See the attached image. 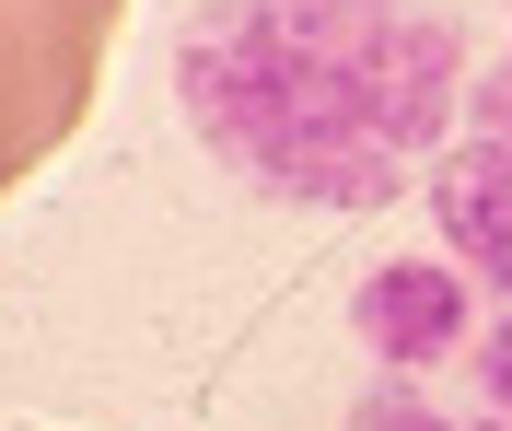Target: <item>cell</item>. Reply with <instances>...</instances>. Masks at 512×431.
<instances>
[{
    "label": "cell",
    "mask_w": 512,
    "mask_h": 431,
    "mask_svg": "<svg viewBox=\"0 0 512 431\" xmlns=\"http://www.w3.org/2000/svg\"><path fill=\"white\" fill-rule=\"evenodd\" d=\"M187 117L245 187L373 210L454 129V35L408 0H210L187 24Z\"/></svg>",
    "instance_id": "cell-1"
},
{
    "label": "cell",
    "mask_w": 512,
    "mask_h": 431,
    "mask_svg": "<svg viewBox=\"0 0 512 431\" xmlns=\"http://www.w3.org/2000/svg\"><path fill=\"white\" fill-rule=\"evenodd\" d=\"M105 35H117V0H0V199L94 105Z\"/></svg>",
    "instance_id": "cell-2"
},
{
    "label": "cell",
    "mask_w": 512,
    "mask_h": 431,
    "mask_svg": "<svg viewBox=\"0 0 512 431\" xmlns=\"http://www.w3.org/2000/svg\"><path fill=\"white\" fill-rule=\"evenodd\" d=\"M466 280H454L443 257H384L373 280L350 292V327H361V350H373L384 373H431V362H454L466 350Z\"/></svg>",
    "instance_id": "cell-3"
},
{
    "label": "cell",
    "mask_w": 512,
    "mask_h": 431,
    "mask_svg": "<svg viewBox=\"0 0 512 431\" xmlns=\"http://www.w3.org/2000/svg\"><path fill=\"white\" fill-rule=\"evenodd\" d=\"M419 187H431V210H443V233H454V268L512 280V140H501V129L454 140Z\"/></svg>",
    "instance_id": "cell-4"
},
{
    "label": "cell",
    "mask_w": 512,
    "mask_h": 431,
    "mask_svg": "<svg viewBox=\"0 0 512 431\" xmlns=\"http://www.w3.org/2000/svg\"><path fill=\"white\" fill-rule=\"evenodd\" d=\"M350 431H454V420L419 408V373H396V385H373V397L350 408Z\"/></svg>",
    "instance_id": "cell-5"
},
{
    "label": "cell",
    "mask_w": 512,
    "mask_h": 431,
    "mask_svg": "<svg viewBox=\"0 0 512 431\" xmlns=\"http://www.w3.org/2000/svg\"><path fill=\"white\" fill-rule=\"evenodd\" d=\"M489 397L512 408V327H501V350H489Z\"/></svg>",
    "instance_id": "cell-6"
}]
</instances>
